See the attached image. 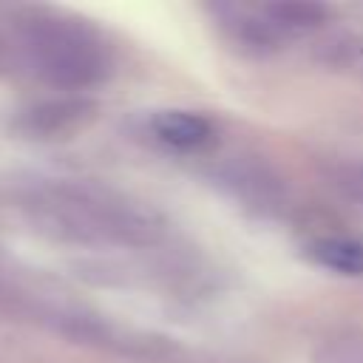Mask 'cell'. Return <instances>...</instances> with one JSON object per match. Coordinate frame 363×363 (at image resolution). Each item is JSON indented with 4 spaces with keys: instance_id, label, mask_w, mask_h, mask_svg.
<instances>
[{
    "instance_id": "obj_1",
    "label": "cell",
    "mask_w": 363,
    "mask_h": 363,
    "mask_svg": "<svg viewBox=\"0 0 363 363\" xmlns=\"http://www.w3.org/2000/svg\"><path fill=\"white\" fill-rule=\"evenodd\" d=\"M34 207L60 235L74 241H147L156 233L142 207L82 184H57L40 193Z\"/></svg>"
},
{
    "instance_id": "obj_2",
    "label": "cell",
    "mask_w": 363,
    "mask_h": 363,
    "mask_svg": "<svg viewBox=\"0 0 363 363\" xmlns=\"http://www.w3.org/2000/svg\"><path fill=\"white\" fill-rule=\"evenodd\" d=\"M20 34L34 71L48 82L79 88L96 82L108 71V51L102 40L77 20L34 14L20 26Z\"/></svg>"
},
{
    "instance_id": "obj_3",
    "label": "cell",
    "mask_w": 363,
    "mask_h": 363,
    "mask_svg": "<svg viewBox=\"0 0 363 363\" xmlns=\"http://www.w3.org/2000/svg\"><path fill=\"white\" fill-rule=\"evenodd\" d=\"M96 105L88 99H51V102H40L31 111L23 113V130L34 133V136H60V133H71L77 128H82L91 116H94Z\"/></svg>"
},
{
    "instance_id": "obj_4",
    "label": "cell",
    "mask_w": 363,
    "mask_h": 363,
    "mask_svg": "<svg viewBox=\"0 0 363 363\" xmlns=\"http://www.w3.org/2000/svg\"><path fill=\"white\" fill-rule=\"evenodd\" d=\"M153 133L173 147H196L210 136V122L190 111H162L153 116Z\"/></svg>"
},
{
    "instance_id": "obj_5",
    "label": "cell",
    "mask_w": 363,
    "mask_h": 363,
    "mask_svg": "<svg viewBox=\"0 0 363 363\" xmlns=\"http://www.w3.org/2000/svg\"><path fill=\"white\" fill-rule=\"evenodd\" d=\"M315 261H320L329 269H337L343 275H363V244L349 238H326L312 244L309 250Z\"/></svg>"
},
{
    "instance_id": "obj_6",
    "label": "cell",
    "mask_w": 363,
    "mask_h": 363,
    "mask_svg": "<svg viewBox=\"0 0 363 363\" xmlns=\"http://www.w3.org/2000/svg\"><path fill=\"white\" fill-rule=\"evenodd\" d=\"M329 9L323 3H312V0H284V3H272L267 6V17L275 26H286V28H312L320 26L326 20Z\"/></svg>"
},
{
    "instance_id": "obj_7",
    "label": "cell",
    "mask_w": 363,
    "mask_h": 363,
    "mask_svg": "<svg viewBox=\"0 0 363 363\" xmlns=\"http://www.w3.org/2000/svg\"><path fill=\"white\" fill-rule=\"evenodd\" d=\"M227 182L235 187V193H241L244 199H267L269 193H272V182L275 179H267V173H264V167L258 170V167H252V164H233L230 167V173H227Z\"/></svg>"
},
{
    "instance_id": "obj_8",
    "label": "cell",
    "mask_w": 363,
    "mask_h": 363,
    "mask_svg": "<svg viewBox=\"0 0 363 363\" xmlns=\"http://www.w3.org/2000/svg\"><path fill=\"white\" fill-rule=\"evenodd\" d=\"M329 184L352 204L363 207V164L346 162V164H335L329 170Z\"/></svg>"
},
{
    "instance_id": "obj_9",
    "label": "cell",
    "mask_w": 363,
    "mask_h": 363,
    "mask_svg": "<svg viewBox=\"0 0 363 363\" xmlns=\"http://www.w3.org/2000/svg\"><path fill=\"white\" fill-rule=\"evenodd\" d=\"M326 363H363V343H357V340H343V343L332 346Z\"/></svg>"
}]
</instances>
